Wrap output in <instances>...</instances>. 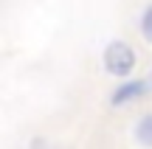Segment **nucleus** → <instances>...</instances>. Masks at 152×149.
I'll list each match as a JSON object with an SVG mask.
<instances>
[{"label": "nucleus", "instance_id": "obj_1", "mask_svg": "<svg viewBox=\"0 0 152 149\" xmlns=\"http://www.w3.org/2000/svg\"><path fill=\"white\" fill-rule=\"evenodd\" d=\"M132 65H135V51L127 42L115 39V42L107 45V51H104V68H107L113 76H127V73L132 71Z\"/></svg>", "mask_w": 152, "mask_h": 149}, {"label": "nucleus", "instance_id": "obj_2", "mask_svg": "<svg viewBox=\"0 0 152 149\" xmlns=\"http://www.w3.org/2000/svg\"><path fill=\"white\" fill-rule=\"evenodd\" d=\"M144 93V82H127L124 87H118L113 93V104H124V101H132V99H138V96Z\"/></svg>", "mask_w": 152, "mask_h": 149}, {"label": "nucleus", "instance_id": "obj_3", "mask_svg": "<svg viewBox=\"0 0 152 149\" xmlns=\"http://www.w3.org/2000/svg\"><path fill=\"white\" fill-rule=\"evenodd\" d=\"M135 138H138V144L152 146V113H149V116H144L141 121H138V127H135Z\"/></svg>", "mask_w": 152, "mask_h": 149}, {"label": "nucleus", "instance_id": "obj_4", "mask_svg": "<svg viewBox=\"0 0 152 149\" xmlns=\"http://www.w3.org/2000/svg\"><path fill=\"white\" fill-rule=\"evenodd\" d=\"M141 31H144V37H147V42H152V6L147 9V14H144V20H141Z\"/></svg>", "mask_w": 152, "mask_h": 149}]
</instances>
